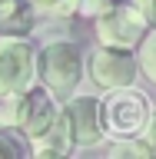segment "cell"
Masks as SVG:
<instances>
[{
  "mask_svg": "<svg viewBox=\"0 0 156 159\" xmlns=\"http://www.w3.org/2000/svg\"><path fill=\"white\" fill-rule=\"evenodd\" d=\"M37 83L47 86L53 96L63 103L67 96H73L83 83V70H87V57H83V47L77 40H47L43 47H37Z\"/></svg>",
  "mask_w": 156,
  "mask_h": 159,
  "instance_id": "obj_1",
  "label": "cell"
},
{
  "mask_svg": "<svg viewBox=\"0 0 156 159\" xmlns=\"http://www.w3.org/2000/svg\"><path fill=\"white\" fill-rule=\"evenodd\" d=\"M57 113H60V99L47 86L30 83L27 89L0 99V129L23 133V139L30 143L57 119Z\"/></svg>",
  "mask_w": 156,
  "mask_h": 159,
  "instance_id": "obj_2",
  "label": "cell"
},
{
  "mask_svg": "<svg viewBox=\"0 0 156 159\" xmlns=\"http://www.w3.org/2000/svg\"><path fill=\"white\" fill-rule=\"evenodd\" d=\"M100 103H103V129H106V139L139 136L143 126H146V119H149V113H153L149 96L143 89H136V83L133 86L110 89Z\"/></svg>",
  "mask_w": 156,
  "mask_h": 159,
  "instance_id": "obj_3",
  "label": "cell"
},
{
  "mask_svg": "<svg viewBox=\"0 0 156 159\" xmlns=\"http://www.w3.org/2000/svg\"><path fill=\"white\" fill-rule=\"evenodd\" d=\"M87 80L93 83L97 89L110 93V89H120V86H133L139 80V66H136V53L133 50H120V47H97L90 50L87 57Z\"/></svg>",
  "mask_w": 156,
  "mask_h": 159,
  "instance_id": "obj_4",
  "label": "cell"
},
{
  "mask_svg": "<svg viewBox=\"0 0 156 159\" xmlns=\"http://www.w3.org/2000/svg\"><path fill=\"white\" fill-rule=\"evenodd\" d=\"M146 20L130 0H116L110 10L93 17V37L103 47H120V50H136V43L146 33Z\"/></svg>",
  "mask_w": 156,
  "mask_h": 159,
  "instance_id": "obj_5",
  "label": "cell"
},
{
  "mask_svg": "<svg viewBox=\"0 0 156 159\" xmlns=\"http://www.w3.org/2000/svg\"><path fill=\"white\" fill-rule=\"evenodd\" d=\"M33 63H37V47L30 43V37L0 33V99L37 83Z\"/></svg>",
  "mask_w": 156,
  "mask_h": 159,
  "instance_id": "obj_6",
  "label": "cell"
},
{
  "mask_svg": "<svg viewBox=\"0 0 156 159\" xmlns=\"http://www.w3.org/2000/svg\"><path fill=\"white\" fill-rule=\"evenodd\" d=\"M63 119L70 126V136L77 143V149H93L106 139V129H103V103L93 93H73V96L63 99L60 106Z\"/></svg>",
  "mask_w": 156,
  "mask_h": 159,
  "instance_id": "obj_7",
  "label": "cell"
},
{
  "mask_svg": "<svg viewBox=\"0 0 156 159\" xmlns=\"http://www.w3.org/2000/svg\"><path fill=\"white\" fill-rule=\"evenodd\" d=\"M73 149H77V143L70 136V126H67V119H63V113H57V119L37 139L27 143V152H33L40 159H60V156H70Z\"/></svg>",
  "mask_w": 156,
  "mask_h": 159,
  "instance_id": "obj_8",
  "label": "cell"
},
{
  "mask_svg": "<svg viewBox=\"0 0 156 159\" xmlns=\"http://www.w3.org/2000/svg\"><path fill=\"white\" fill-rule=\"evenodd\" d=\"M33 23H37V10L30 0H0V33L30 37Z\"/></svg>",
  "mask_w": 156,
  "mask_h": 159,
  "instance_id": "obj_9",
  "label": "cell"
},
{
  "mask_svg": "<svg viewBox=\"0 0 156 159\" xmlns=\"http://www.w3.org/2000/svg\"><path fill=\"white\" fill-rule=\"evenodd\" d=\"M106 156L110 159H153L156 152H153V146H149L146 139H143V133L139 136H120V139H113L106 146Z\"/></svg>",
  "mask_w": 156,
  "mask_h": 159,
  "instance_id": "obj_10",
  "label": "cell"
},
{
  "mask_svg": "<svg viewBox=\"0 0 156 159\" xmlns=\"http://www.w3.org/2000/svg\"><path fill=\"white\" fill-rule=\"evenodd\" d=\"M136 66H139V80H149L156 86V30L149 27L143 33V40L136 43Z\"/></svg>",
  "mask_w": 156,
  "mask_h": 159,
  "instance_id": "obj_11",
  "label": "cell"
},
{
  "mask_svg": "<svg viewBox=\"0 0 156 159\" xmlns=\"http://www.w3.org/2000/svg\"><path fill=\"white\" fill-rule=\"evenodd\" d=\"M37 13H50V17H70L77 13V0H30Z\"/></svg>",
  "mask_w": 156,
  "mask_h": 159,
  "instance_id": "obj_12",
  "label": "cell"
},
{
  "mask_svg": "<svg viewBox=\"0 0 156 159\" xmlns=\"http://www.w3.org/2000/svg\"><path fill=\"white\" fill-rule=\"evenodd\" d=\"M27 146L13 136V129H0V159H20Z\"/></svg>",
  "mask_w": 156,
  "mask_h": 159,
  "instance_id": "obj_13",
  "label": "cell"
},
{
  "mask_svg": "<svg viewBox=\"0 0 156 159\" xmlns=\"http://www.w3.org/2000/svg\"><path fill=\"white\" fill-rule=\"evenodd\" d=\"M113 3H116V0H77V13L93 20V17H100L103 10H110Z\"/></svg>",
  "mask_w": 156,
  "mask_h": 159,
  "instance_id": "obj_14",
  "label": "cell"
},
{
  "mask_svg": "<svg viewBox=\"0 0 156 159\" xmlns=\"http://www.w3.org/2000/svg\"><path fill=\"white\" fill-rule=\"evenodd\" d=\"M133 7L143 13V20H146V27H153L156 30V0H130Z\"/></svg>",
  "mask_w": 156,
  "mask_h": 159,
  "instance_id": "obj_15",
  "label": "cell"
},
{
  "mask_svg": "<svg viewBox=\"0 0 156 159\" xmlns=\"http://www.w3.org/2000/svg\"><path fill=\"white\" fill-rule=\"evenodd\" d=\"M143 139H146L149 146H153V152H156V109H153V113H149L146 126H143Z\"/></svg>",
  "mask_w": 156,
  "mask_h": 159,
  "instance_id": "obj_16",
  "label": "cell"
}]
</instances>
